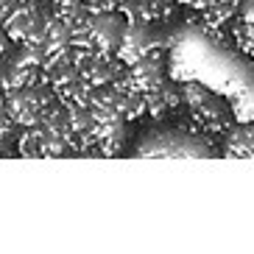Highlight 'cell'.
<instances>
[{"label":"cell","mask_w":254,"mask_h":254,"mask_svg":"<svg viewBox=\"0 0 254 254\" xmlns=\"http://www.w3.org/2000/svg\"><path fill=\"white\" fill-rule=\"evenodd\" d=\"M229 148L240 157L254 154V126H238L229 131Z\"/></svg>","instance_id":"1"}]
</instances>
